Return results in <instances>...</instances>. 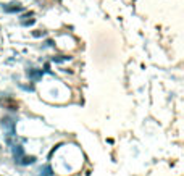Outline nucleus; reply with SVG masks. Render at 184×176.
<instances>
[{"mask_svg":"<svg viewBox=\"0 0 184 176\" xmlns=\"http://www.w3.org/2000/svg\"><path fill=\"white\" fill-rule=\"evenodd\" d=\"M15 126H16V120H15V118H10V116L2 118V128L8 131V134H7L8 137L16 136V134H15Z\"/></svg>","mask_w":184,"mask_h":176,"instance_id":"obj_1","label":"nucleus"},{"mask_svg":"<svg viewBox=\"0 0 184 176\" xmlns=\"http://www.w3.org/2000/svg\"><path fill=\"white\" fill-rule=\"evenodd\" d=\"M11 154H13V158H15V162H16V163H20L21 157L24 155V149H23V145H20V144H15V145H11Z\"/></svg>","mask_w":184,"mask_h":176,"instance_id":"obj_2","label":"nucleus"},{"mask_svg":"<svg viewBox=\"0 0 184 176\" xmlns=\"http://www.w3.org/2000/svg\"><path fill=\"white\" fill-rule=\"evenodd\" d=\"M23 10L24 8H23V5L20 2H11V4L3 7V11H7V13H16V11H23Z\"/></svg>","mask_w":184,"mask_h":176,"instance_id":"obj_3","label":"nucleus"},{"mask_svg":"<svg viewBox=\"0 0 184 176\" xmlns=\"http://www.w3.org/2000/svg\"><path fill=\"white\" fill-rule=\"evenodd\" d=\"M42 74H44L42 69H37V68H29L28 69V78L32 81H39L42 78Z\"/></svg>","mask_w":184,"mask_h":176,"instance_id":"obj_4","label":"nucleus"},{"mask_svg":"<svg viewBox=\"0 0 184 176\" xmlns=\"http://www.w3.org/2000/svg\"><path fill=\"white\" fill-rule=\"evenodd\" d=\"M37 173H39V176H53V170L50 168V165H42L37 170Z\"/></svg>","mask_w":184,"mask_h":176,"instance_id":"obj_5","label":"nucleus"},{"mask_svg":"<svg viewBox=\"0 0 184 176\" xmlns=\"http://www.w3.org/2000/svg\"><path fill=\"white\" fill-rule=\"evenodd\" d=\"M36 162V157H32V155H23L21 157V160H20V165H32V163Z\"/></svg>","mask_w":184,"mask_h":176,"instance_id":"obj_6","label":"nucleus"},{"mask_svg":"<svg viewBox=\"0 0 184 176\" xmlns=\"http://www.w3.org/2000/svg\"><path fill=\"white\" fill-rule=\"evenodd\" d=\"M70 57H53L52 58V62H55V63H63L65 60H68Z\"/></svg>","mask_w":184,"mask_h":176,"instance_id":"obj_7","label":"nucleus"},{"mask_svg":"<svg viewBox=\"0 0 184 176\" xmlns=\"http://www.w3.org/2000/svg\"><path fill=\"white\" fill-rule=\"evenodd\" d=\"M45 36V31H32V37H42Z\"/></svg>","mask_w":184,"mask_h":176,"instance_id":"obj_8","label":"nucleus"},{"mask_svg":"<svg viewBox=\"0 0 184 176\" xmlns=\"http://www.w3.org/2000/svg\"><path fill=\"white\" fill-rule=\"evenodd\" d=\"M20 87H21V89H24V90H31V92L34 90V86H32V84H29V86H24V84H20Z\"/></svg>","mask_w":184,"mask_h":176,"instance_id":"obj_9","label":"nucleus"},{"mask_svg":"<svg viewBox=\"0 0 184 176\" xmlns=\"http://www.w3.org/2000/svg\"><path fill=\"white\" fill-rule=\"evenodd\" d=\"M36 23V20H23V26H32Z\"/></svg>","mask_w":184,"mask_h":176,"instance_id":"obj_10","label":"nucleus"},{"mask_svg":"<svg viewBox=\"0 0 184 176\" xmlns=\"http://www.w3.org/2000/svg\"><path fill=\"white\" fill-rule=\"evenodd\" d=\"M44 71L50 73V63H45V65H44Z\"/></svg>","mask_w":184,"mask_h":176,"instance_id":"obj_11","label":"nucleus"},{"mask_svg":"<svg viewBox=\"0 0 184 176\" xmlns=\"http://www.w3.org/2000/svg\"><path fill=\"white\" fill-rule=\"evenodd\" d=\"M45 45H49V47H52V45H53V41H52V39H47V41H45Z\"/></svg>","mask_w":184,"mask_h":176,"instance_id":"obj_12","label":"nucleus"}]
</instances>
